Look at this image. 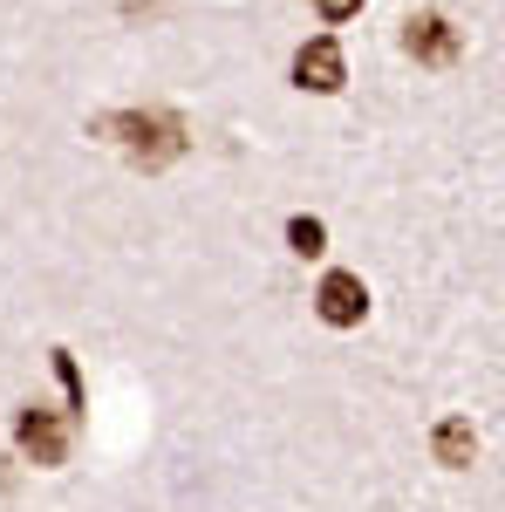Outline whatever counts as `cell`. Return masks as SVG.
Masks as SVG:
<instances>
[{
  "instance_id": "cell-8",
  "label": "cell",
  "mask_w": 505,
  "mask_h": 512,
  "mask_svg": "<svg viewBox=\"0 0 505 512\" xmlns=\"http://www.w3.org/2000/svg\"><path fill=\"white\" fill-rule=\"evenodd\" d=\"M314 14H321L328 28H342V21H355V14H362V0H314Z\"/></svg>"
},
{
  "instance_id": "cell-4",
  "label": "cell",
  "mask_w": 505,
  "mask_h": 512,
  "mask_svg": "<svg viewBox=\"0 0 505 512\" xmlns=\"http://www.w3.org/2000/svg\"><path fill=\"white\" fill-rule=\"evenodd\" d=\"M314 315L328 321V328H355V321L369 315V287H362V274H342V267H335V274L314 287Z\"/></svg>"
},
{
  "instance_id": "cell-1",
  "label": "cell",
  "mask_w": 505,
  "mask_h": 512,
  "mask_svg": "<svg viewBox=\"0 0 505 512\" xmlns=\"http://www.w3.org/2000/svg\"><path fill=\"white\" fill-rule=\"evenodd\" d=\"M96 130L117 137L123 151H130V164H144V171H157V164H171L185 151V123L171 117V110H117V117H103Z\"/></svg>"
},
{
  "instance_id": "cell-5",
  "label": "cell",
  "mask_w": 505,
  "mask_h": 512,
  "mask_svg": "<svg viewBox=\"0 0 505 512\" xmlns=\"http://www.w3.org/2000/svg\"><path fill=\"white\" fill-rule=\"evenodd\" d=\"M14 444H21L35 465H62V458H69V424H62L55 410H21V417H14Z\"/></svg>"
},
{
  "instance_id": "cell-7",
  "label": "cell",
  "mask_w": 505,
  "mask_h": 512,
  "mask_svg": "<svg viewBox=\"0 0 505 512\" xmlns=\"http://www.w3.org/2000/svg\"><path fill=\"white\" fill-rule=\"evenodd\" d=\"M287 246H294L301 260H321V253H328V226L301 212V219H287Z\"/></svg>"
},
{
  "instance_id": "cell-3",
  "label": "cell",
  "mask_w": 505,
  "mask_h": 512,
  "mask_svg": "<svg viewBox=\"0 0 505 512\" xmlns=\"http://www.w3.org/2000/svg\"><path fill=\"white\" fill-rule=\"evenodd\" d=\"M349 82V55H342V41L335 35H308L294 48V89H308V96H335Z\"/></svg>"
},
{
  "instance_id": "cell-2",
  "label": "cell",
  "mask_w": 505,
  "mask_h": 512,
  "mask_svg": "<svg viewBox=\"0 0 505 512\" xmlns=\"http://www.w3.org/2000/svg\"><path fill=\"white\" fill-rule=\"evenodd\" d=\"M403 55H410L417 69H451V62L465 55V35H458L451 14H410V21H403Z\"/></svg>"
},
{
  "instance_id": "cell-6",
  "label": "cell",
  "mask_w": 505,
  "mask_h": 512,
  "mask_svg": "<svg viewBox=\"0 0 505 512\" xmlns=\"http://www.w3.org/2000/svg\"><path fill=\"white\" fill-rule=\"evenodd\" d=\"M430 451H437L444 472H465L471 458H478V431H471V417H444V424L430 431Z\"/></svg>"
}]
</instances>
